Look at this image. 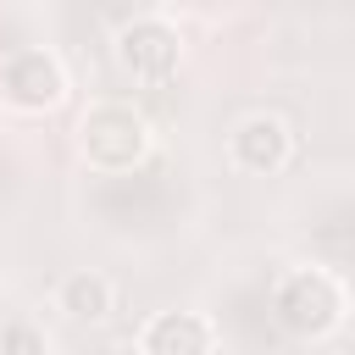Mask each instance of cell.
Listing matches in <instances>:
<instances>
[{"label":"cell","mask_w":355,"mask_h":355,"mask_svg":"<svg viewBox=\"0 0 355 355\" xmlns=\"http://www.w3.org/2000/svg\"><path fill=\"white\" fill-rule=\"evenodd\" d=\"M349 316V288L338 272L327 266H288L277 283H272V322L288 333V338H327L338 333Z\"/></svg>","instance_id":"cell-1"},{"label":"cell","mask_w":355,"mask_h":355,"mask_svg":"<svg viewBox=\"0 0 355 355\" xmlns=\"http://www.w3.org/2000/svg\"><path fill=\"white\" fill-rule=\"evenodd\" d=\"M105 355H144V349H139V338H128V344H111Z\"/></svg>","instance_id":"cell-9"},{"label":"cell","mask_w":355,"mask_h":355,"mask_svg":"<svg viewBox=\"0 0 355 355\" xmlns=\"http://www.w3.org/2000/svg\"><path fill=\"white\" fill-rule=\"evenodd\" d=\"M0 100L22 116H39V111H55L67 100V67L55 50L44 44H17L6 50L0 61Z\"/></svg>","instance_id":"cell-4"},{"label":"cell","mask_w":355,"mask_h":355,"mask_svg":"<svg viewBox=\"0 0 355 355\" xmlns=\"http://www.w3.org/2000/svg\"><path fill=\"white\" fill-rule=\"evenodd\" d=\"M144 355H216V327L200 311H155L139 327Z\"/></svg>","instance_id":"cell-6"},{"label":"cell","mask_w":355,"mask_h":355,"mask_svg":"<svg viewBox=\"0 0 355 355\" xmlns=\"http://www.w3.org/2000/svg\"><path fill=\"white\" fill-rule=\"evenodd\" d=\"M0 355H50V338H44V327H39V322L11 316V322L0 327Z\"/></svg>","instance_id":"cell-8"},{"label":"cell","mask_w":355,"mask_h":355,"mask_svg":"<svg viewBox=\"0 0 355 355\" xmlns=\"http://www.w3.org/2000/svg\"><path fill=\"white\" fill-rule=\"evenodd\" d=\"M227 161L250 178H277L294 161V128L277 111H250L227 128Z\"/></svg>","instance_id":"cell-5"},{"label":"cell","mask_w":355,"mask_h":355,"mask_svg":"<svg viewBox=\"0 0 355 355\" xmlns=\"http://www.w3.org/2000/svg\"><path fill=\"white\" fill-rule=\"evenodd\" d=\"M116 61L133 83H166L183 67V28L166 11H139L116 28Z\"/></svg>","instance_id":"cell-3"},{"label":"cell","mask_w":355,"mask_h":355,"mask_svg":"<svg viewBox=\"0 0 355 355\" xmlns=\"http://www.w3.org/2000/svg\"><path fill=\"white\" fill-rule=\"evenodd\" d=\"M111 305H116V288H111V277L94 272V266H78V272H67V277L55 283V311H67L72 322H105Z\"/></svg>","instance_id":"cell-7"},{"label":"cell","mask_w":355,"mask_h":355,"mask_svg":"<svg viewBox=\"0 0 355 355\" xmlns=\"http://www.w3.org/2000/svg\"><path fill=\"white\" fill-rule=\"evenodd\" d=\"M150 144H155L150 116L128 100H94L78 116V150L94 172H133L150 155Z\"/></svg>","instance_id":"cell-2"}]
</instances>
